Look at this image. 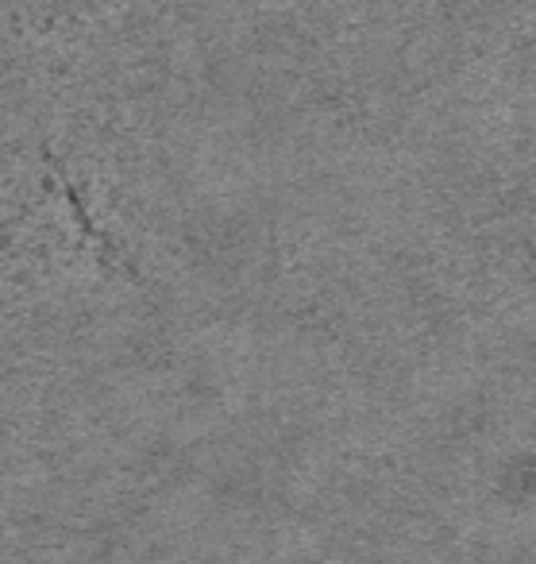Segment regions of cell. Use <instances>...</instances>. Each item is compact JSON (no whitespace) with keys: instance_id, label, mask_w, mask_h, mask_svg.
Masks as SVG:
<instances>
[{"instance_id":"cell-1","label":"cell","mask_w":536,"mask_h":564,"mask_svg":"<svg viewBox=\"0 0 536 564\" xmlns=\"http://www.w3.org/2000/svg\"><path fill=\"white\" fill-rule=\"evenodd\" d=\"M502 495L510 502H536V453H521L505 464Z\"/></svg>"}]
</instances>
